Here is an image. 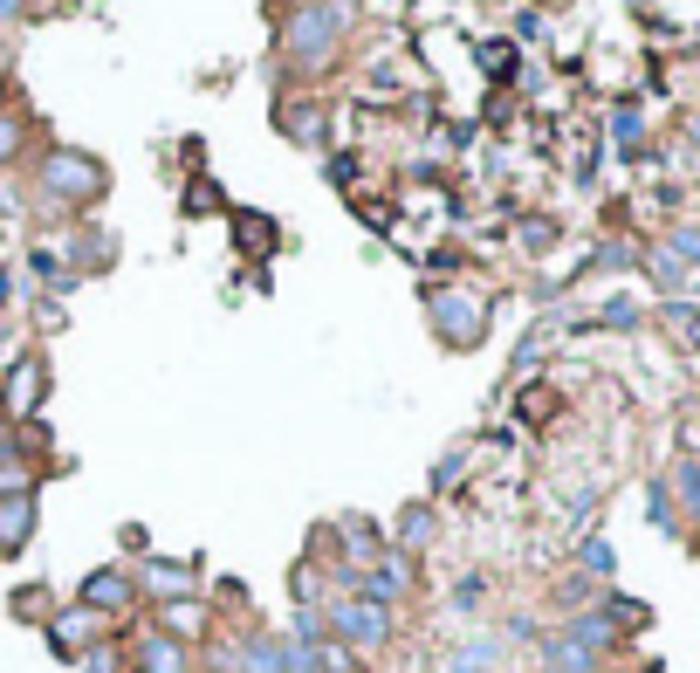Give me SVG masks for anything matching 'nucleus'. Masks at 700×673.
<instances>
[{"instance_id": "a211bd4d", "label": "nucleus", "mask_w": 700, "mask_h": 673, "mask_svg": "<svg viewBox=\"0 0 700 673\" xmlns=\"http://www.w3.org/2000/svg\"><path fill=\"white\" fill-rule=\"evenodd\" d=\"M494 653H502V646H494L487 632H481V640H467L461 653H453V673H487V666H494Z\"/></svg>"}, {"instance_id": "7ed1b4c3", "label": "nucleus", "mask_w": 700, "mask_h": 673, "mask_svg": "<svg viewBox=\"0 0 700 673\" xmlns=\"http://www.w3.org/2000/svg\"><path fill=\"white\" fill-rule=\"evenodd\" d=\"M426 324H433V337L446 350H474L487 337V324H494V309L481 296H467V289H433L426 296Z\"/></svg>"}, {"instance_id": "f8f14e48", "label": "nucleus", "mask_w": 700, "mask_h": 673, "mask_svg": "<svg viewBox=\"0 0 700 673\" xmlns=\"http://www.w3.org/2000/svg\"><path fill=\"white\" fill-rule=\"evenodd\" d=\"M240 666H247V673H288V640H275V632H255V640L240 646Z\"/></svg>"}, {"instance_id": "cd10ccee", "label": "nucleus", "mask_w": 700, "mask_h": 673, "mask_svg": "<svg viewBox=\"0 0 700 673\" xmlns=\"http://www.w3.org/2000/svg\"><path fill=\"white\" fill-rule=\"evenodd\" d=\"M28 14V0H0V21H21Z\"/></svg>"}, {"instance_id": "bb28decb", "label": "nucleus", "mask_w": 700, "mask_h": 673, "mask_svg": "<svg viewBox=\"0 0 700 673\" xmlns=\"http://www.w3.org/2000/svg\"><path fill=\"white\" fill-rule=\"evenodd\" d=\"M584 564L604 577V571H611V543H584Z\"/></svg>"}, {"instance_id": "412c9836", "label": "nucleus", "mask_w": 700, "mask_h": 673, "mask_svg": "<svg viewBox=\"0 0 700 673\" xmlns=\"http://www.w3.org/2000/svg\"><path fill=\"white\" fill-rule=\"evenodd\" d=\"M21 145H28V125H21V117H0V166L21 158Z\"/></svg>"}, {"instance_id": "dca6fc26", "label": "nucleus", "mask_w": 700, "mask_h": 673, "mask_svg": "<svg viewBox=\"0 0 700 673\" xmlns=\"http://www.w3.org/2000/svg\"><path fill=\"white\" fill-rule=\"evenodd\" d=\"M426 536H433V508L412 502L405 516H398V557H405V550H426Z\"/></svg>"}, {"instance_id": "c756f323", "label": "nucleus", "mask_w": 700, "mask_h": 673, "mask_svg": "<svg viewBox=\"0 0 700 673\" xmlns=\"http://www.w3.org/2000/svg\"><path fill=\"white\" fill-rule=\"evenodd\" d=\"M693 131H700V125H693Z\"/></svg>"}, {"instance_id": "4468645a", "label": "nucleus", "mask_w": 700, "mask_h": 673, "mask_svg": "<svg viewBox=\"0 0 700 673\" xmlns=\"http://www.w3.org/2000/svg\"><path fill=\"white\" fill-rule=\"evenodd\" d=\"M206 625V612L193 605V598H172V605H165L158 612V632H172V640H193V632Z\"/></svg>"}, {"instance_id": "6ab92c4d", "label": "nucleus", "mask_w": 700, "mask_h": 673, "mask_svg": "<svg viewBox=\"0 0 700 673\" xmlns=\"http://www.w3.org/2000/svg\"><path fill=\"white\" fill-rule=\"evenodd\" d=\"M667 255H673L680 268H693V261H700V227H673V234H667Z\"/></svg>"}, {"instance_id": "2eb2a0df", "label": "nucleus", "mask_w": 700, "mask_h": 673, "mask_svg": "<svg viewBox=\"0 0 700 673\" xmlns=\"http://www.w3.org/2000/svg\"><path fill=\"white\" fill-rule=\"evenodd\" d=\"M28 268H34V283H49V289H76V275L56 261V248H49V241H34V248H28Z\"/></svg>"}, {"instance_id": "c85d7f7f", "label": "nucleus", "mask_w": 700, "mask_h": 673, "mask_svg": "<svg viewBox=\"0 0 700 673\" xmlns=\"http://www.w3.org/2000/svg\"><path fill=\"white\" fill-rule=\"evenodd\" d=\"M0 69H8V42H0Z\"/></svg>"}, {"instance_id": "393cba45", "label": "nucleus", "mask_w": 700, "mask_h": 673, "mask_svg": "<svg viewBox=\"0 0 700 673\" xmlns=\"http://www.w3.org/2000/svg\"><path fill=\"white\" fill-rule=\"evenodd\" d=\"M41 605L56 612V598H49V591H14V612H21V618H41Z\"/></svg>"}, {"instance_id": "9d476101", "label": "nucleus", "mask_w": 700, "mask_h": 673, "mask_svg": "<svg viewBox=\"0 0 700 673\" xmlns=\"http://www.w3.org/2000/svg\"><path fill=\"white\" fill-rule=\"evenodd\" d=\"M234 241H240V255H275V241H282V227L268 220V214H255V207H234Z\"/></svg>"}, {"instance_id": "4be33fe9", "label": "nucleus", "mask_w": 700, "mask_h": 673, "mask_svg": "<svg viewBox=\"0 0 700 673\" xmlns=\"http://www.w3.org/2000/svg\"><path fill=\"white\" fill-rule=\"evenodd\" d=\"M461 467H467V447H453V454H446V461L433 467V495H446L453 482H461Z\"/></svg>"}, {"instance_id": "f03ea898", "label": "nucleus", "mask_w": 700, "mask_h": 673, "mask_svg": "<svg viewBox=\"0 0 700 673\" xmlns=\"http://www.w3.org/2000/svg\"><path fill=\"white\" fill-rule=\"evenodd\" d=\"M344 21H351V0H309V8H296L288 28H282V62L296 76H316L329 56H337Z\"/></svg>"}, {"instance_id": "f257e3e1", "label": "nucleus", "mask_w": 700, "mask_h": 673, "mask_svg": "<svg viewBox=\"0 0 700 673\" xmlns=\"http://www.w3.org/2000/svg\"><path fill=\"white\" fill-rule=\"evenodd\" d=\"M34 192H41V214H82L110 192V166L82 145H49L34 158Z\"/></svg>"}, {"instance_id": "20e7f679", "label": "nucleus", "mask_w": 700, "mask_h": 673, "mask_svg": "<svg viewBox=\"0 0 700 673\" xmlns=\"http://www.w3.org/2000/svg\"><path fill=\"white\" fill-rule=\"evenodd\" d=\"M329 632H337L344 646L371 653V646H385V640H392V612H385V605H371V598H344V605H329Z\"/></svg>"}, {"instance_id": "aec40b11", "label": "nucleus", "mask_w": 700, "mask_h": 673, "mask_svg": "<svg viewBox=\"0 0 700 673\" xmlns=\"http://www.w3.org/2000/svg\"><path fill=\"white\" fill-rule=\"evenodd\" d=\"M598 324H611V330H632V324H639V303H632V296H611V303L598 309Z\"/></svg>"}, {"instance_id": "0eeeda50", "label": "nucleus", "mask_w": 700, "mask_h": 673, "mask_svg": "<svg viewBox=\"0 0 700 673\" xmlns=\"http://www.w3.org/2000/svg\"><path fill=\"white\" fill-rule=\"evenodd\" d=\"M97 632H103V618H97L90 605H76V612H49V646H56L62 660H76L82 646L97 640Z\"/></svg>"}, {"instance_id": "9b49d317", "label": "nucleus", "mask_w": 700, "mask_h": 673, "mask_svg": "<svg viewBox=\"0 0 700 673\" xmlns=\"http://www.w3.org/2000/svg\"><path fill=\"white\" fill-rule=\"evenodd\" d=\"M138 673H186V646L172 640V632H151V640L138 646Z\"/></svg>"}, {"instance_id": "f3484780", "label": "nucleus", "mask_w": 700, "mask_h": 673, "mask_svg": "<svg viewBox=\"0 0 700 673\" xmlns=\"http://www.w3.org/2000/svg\"><path fill=\"white\" fill-rule=\"evenodd\" d=\"M220 207H227L220 179H193V186H186V220H199V214H220Z\"/></svg>"}, {"instance_id": "423d86ee", "label": "nucleus", "mask_w": 700, "mask_h": 673, "mask_svg": "<svg viewBox=\"0 0 700 673\" xmlns=\"http://www.w3.org/2000/svg\"><path fill=\"white\" fill-rule=\"evenodd\" d=\"M131 598H138V584H131V571H117V564H103V571L82 577V605H90L97 618L103 612H131Z\"/></svg>"}, {"instance_id": "5701e85b", "label": "nucleus", "mask_w": 700, "mask_h": 673, "mask_svg": "<svg viewBox=\"0 0 700 673\" xmlns=\"http://www.w3.org/2000/svg\"><path fill=\"white\" fill-rule=\"evenodd\" d=\"M522 241H529V255H543L556 241V220H522Z\"/></svg>"}, {"instance_id": "b1692460", "label": "nucleus", "mask_w": 700, "mask_h": 673, "mask_svg": "<svg viewBox=\"0 0 700 673\" xmlns=\"http://www.w3.org/2000/svg\"><path fill=\"white\" fill-rule=\"evenodd\" d=\"M673 482H680V495H687V508H693V516H700V461H687V467L673 474Z\"/></svg>"}, {"instance_id": "ddd939ff", "label": "nucleus", "mask_w": 700, "mask_h": 673, "mask_svg": "<svg viewBox=\"0 0 700 673\" xmlns=\"http://www.w3.org/2000/svg\"><path fill=\"white\" fill-rule=\"evenodd\" d=\"M145 584L151 591H165V605H172V598H193V564H145Z\"/></svg>"}, {"instance_id": "1a4fd4ad", "label": "nucleus", "mask_w": 700, "mask_h": 673, "mask_svg": "<svg viewBox=\"0 0 700 673\" xmlns=\"http://www.w3.org/2000/svg\"><path fill=\"white\" fill-rule=\"evenodd\" d=\"M41 378H49V365H41V358H14L8 385H0V406H8L14 419H28V413H34V399H41Z\"/></svg>"}, {"instance_id": "39448f33", "label": "nucleus", "mask_w": 700, "mask_h": 673, "mask_svg": "<svg viewBox=\"0 0 700 673\" xmlns=\"http://www.w3.org/2000/svg\"><path fill=\"white\" fill-rule=\"evenodd\" d=\"M275 125H282V138H296V145H323V131H329V110H323V97H282L275 103Z\"/></svg>"}, {"instance_id": "6e6552de", "label": "nucleus", "mask_w": 700, "mask_h": 673, "mask_svg": "<svg viewBox=\"0 0 700 673\" xmlns=\"http://www.w3.org/2000/svg\"><path fill=\"white\" fill-rule=\"evenodd\" d=\"M28 536H34V495L28 488H8V495H0V557L28 550Z\"/></svg>"}, {"instance_id": "a878e982", "label": "nucleus", "mask_w": 700, "mask_h": 673, "mask_svg": "<svg viewBox=\"0 0 700 673\" xmlns=\"http://www.w3.org/2000/svg\"><path fill=\"white\" fill-rule=\"evenodd\" d=\"M611 131H618V145L632 151V145H639V110H618V117H611Z\"/></svg>"}]
</instances>
